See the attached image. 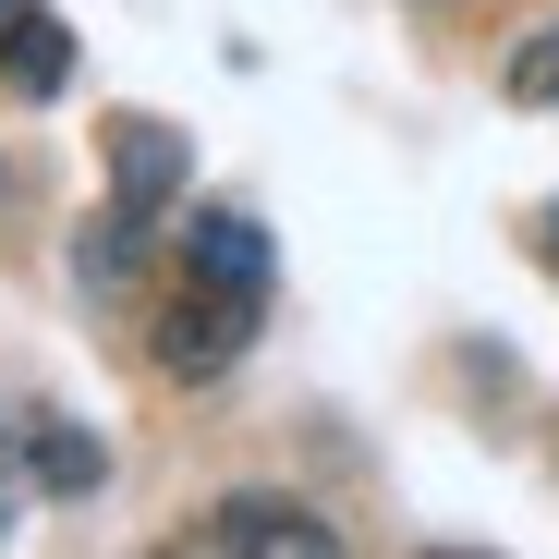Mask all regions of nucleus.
<instances>
[{"instance_id": "nucleus-1", "label": "nucleus", "mask_w": 559, "mask_h": 559, "mask_svg": "<svg viewBox=\"0 0 559 559\" xmlns=\"http://www.w3.org/2000/svg\"><path fill=\"white\" fill-rule=\"evenodd\" d=\"M195 547H219V559H267V547H293V559H329L341 535H329L305 499H280V487H243V499H219V511L195 523Z\"/></svg>"}, {"instance_id": "nucleus-2", "label": "nucleus", "mask_w": 559, "mask_h": 559, "mask_svg": "<svg viewBox=\"0 0 559 559\" xmlns=\"http://www.w3.org/2000/svg\"><path fill=\"white\" fill-rule=\"evenodd\" d=\"M243 341H255V305L243 293H207V280H195L182 305H158V365H170V378H219Z\"/></svg>"}, {"instance_id": "nucleus-3", "label": "nucleus", "mask_w": 559, "mask_h": 559, "mask_svg": "<svg viewBox=\"0 0 559 559\" xmlns=\"http://www.w3.org/2000/svg\"><path fill=\"white\" fill-rule=\"evenodd\" d=\"M182 267H195L207 293H243V305H267V231H255L243 207H195V219H182Z\"/></svg>"}, {"instance_id": "nucleus-4", "label": "nucleus", "mask_w": 559, "mask_h": 559, "mask_svg": "<svg viewBox=\"0 0 559 559\" xmlns=\"http://www.w3.org/2000/svg\"><path fill=\"white\" fill-rule=\"evenodd\" d=\"M182 182H195V146H182L170 122H122V134H110V195H122V207H146V219H158Z\"/></svg>"}, {"instance_id": "nucleus-5", "label": "nucleus", "mask_w": 559, "mask_h": 559, "mask_svg": "<svg viewBox=\"0 0 559 559\" xmlns=\"http://www.w3.org/2000/svg\"><path fill=\"white\" fill-rule=\"evenodd\" d=\"M0 85H13V98H61L73 85V25L37 13V0H13V13H0Z\"/></svg>"}, {"instance_id": "nucleus-6", "label": "nucleus", "mask_w": 559, "mask_h": 559, "mask_svg": "<svg viewBox=\"0 0 559 559\" xmlns=\"http://www.w3.org/2000/svg\"><path fill=\"white\" fill-rule=\"evenodd\" d=\"M134 255H146V207H122V195H110V219L73 231V280H85V293H122Z\"/></svg>"}, {"instance_id": "nucleus-7", "label": "nucleus", "mask_w": 559, "mask_h": 559, "mask_svg": "<svg viewBox=\"0 0 559 559\" xmlns=\"http://www.w3.org/2000/svg\"><path fill=\"white\" fill-rule=\"evenodd\" d=\"M25 462H37V487H61V499L110 487V450L85 438V426H37V438H25Z\"/></svg>"}, {"instance_id": "nucleus-8", "label": "nucleus", "mask_w": 559, "mask_h": 559, "mask_svg": "<svg viewBox=\"0 0 559 559\" xmlns=\"http://www.w3.org/2000/svg\"><path fill=\"white\" fill-rule=\"evenodd\" d=\"M511 98H523V110H547V98H559V25H535V37L511 49Z\"/></svg>"}, {"instance_id": "nucleus-9", "label": "nucleus", "mask_w": 559, "mask_h": 559, "mask_svg": "<svg viewBox=\"0 0 559 559\" xmlns=\"http://www.w3.org/2000/svg\"><path fill=\"white\" fill-rule=\"evenodd\" d=\"M0 13H13V0H0Z\"/></svg>"}, {"instance_id": "nucleus-10", "label": "nucleus", "mask_w": 559, "mask_h": 559, "mask_svg": "<svg viewBox=\"0 0 559 559\" xmlns=\"http://www.w3.org/2000/svg\"><path fill=\"white\" fill-rule=\"evenodd\" d=\"M0 535H13V523H0Z\"/></svg>"}]
</instances>
